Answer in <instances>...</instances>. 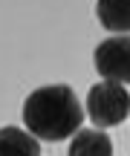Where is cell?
Listing matches in <instances>:
<instances>
[{"mask_svg":"<svg viewBox=\"0 0 130 156\" xmlns=\"http://www.w3.org/2000/svg\"><path fill=\"white\" fill-rule=\"evenodd\" d=\"M69 156H113V142L107 139V133L98 127L93 130H78L75 139L69 142Z\"/></svg>","mask_w":130,"mask_h":156,"instance_id":"obj_6","label":"cell"},{"mask_svg":"<svg viewBox=\"0 0 130 156\" xmlns=\"http://www.w3.org/2000/svg\"><path fill=\"white\" fill-rule=\"evenodd\" d=\"M96 69L104 81L130 84V35H113L96 46Z\"/></svg>","mask_w":130,"mask_h":156,"instance_id":"obj_3","label":"cell"},{"mask_svg":"<svg viewBox=\"0 0 130 156\" xmlns=\"http://www.w3.org/2000/svg\"><path fill=\"white\" fill-rule=\"evenodd\" d=\"M96 15L107 32L130 35V0H98Z\"/></svg>","mask_w":130,"mask_h":156,"instance_id":"obj_5","label":"cell"},{"mask_svg":"<svg viewBox=\"0 0 130 156\" xmlns=\"http://www.w3.org/2000/svg\"><path fill=\"white\" fill-rule=\"evenodd\" d=\"M0 156H40L38 136L20 127H0Z\"/></svg>","mask_w":130,"mask_h":156,"instance_id":"obj_4","label":"cell"},{"mask_svg":"<svg viewBox=\"0 0 130 156\" xmlns=\"http://www.w3.org/2000/svg\"><path fill=\"white\" fill-rule=\"evenodd\" d=\"M87 116L98 130L121 124L130 116V93L116 81H101L90 87L87 95Z\"/></svg>","mask_w":130,"mask_h":156,"instance_id":"obj_2","label":"cell"},{"mask_svg":"<svg viewBox=\"0 0 130 156\" xmlns=\"http://www.w3.org/2000/svg\"><path fill=\"white\" fill-rule=\"evenodd\" d=\"M84 122L81 101L67 84L40 87L23 104V124L32 136L44 142H61L67 136L78 133Z\"/></svg>","mask_w":130,"mask_h":156,"instance_id":"obj_1","label":"cell"}]
</instances>
